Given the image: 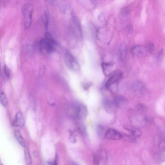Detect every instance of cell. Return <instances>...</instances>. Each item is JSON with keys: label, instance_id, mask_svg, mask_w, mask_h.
<instances>
[{"label": "cell", "instance_id": "obj_1", "mask_svg": "<svg viewBox=\"0 0 165 165\" xmlns=\"http://www.w3.org/2000/svg\"><path fill=\"white\" fill-rule=\"evenodd\" d=\"M68 114L70 117L74 119L82 120L87 117L88 110L84 104L78 103L74 104L69 109Z\"/></svg>", "mask_w": 165, "mask_h": 165}, {"label": "cell", "instance_id": "obj_2", "mask_svg": "<svg viewBox=\"0 0 165 165\" xmlns=\"http://www.w3.org/2000/svg\"><path fill=\"white\" fill-rule=\"evenodd\" d=\"M33 6L31 3L24 5L22 8V14L25 28L28 29L31 25L32 21Z\"/></svg>", "mask_w": 165, "mask_h": 165}, {"label": "cell", "instance_id": "obj_3", "mask_svg": "<svg viewBox=\"0 0 165 165\" xmlns=\"http://www.w3.org/2000/svg\"><path fill=\"white\" fill-rule=\"evenodd\" d=\"M64 60L66 65L69 69L73 71H77L79 68V66L76 60L73 55L66 51L64 53Z\"/></svg>", "mask_w": 165, "mask_h": 165}, {"label": "cell", "instance_id": "obj_4", "mask_svg": "<svg viewBox=\"0 0 165 165\" xmlns=\"http://www.w3.org/2000/svg\"><path fill=\"white\" fill-rule=\"evenodd\" d=\"M55 46V45L49 41L45 38L41 39L39 43L40 51L44 54L52 53L54 51Z\"/></svg>", "mask_w": 165, "mask_h": 165}, {"label": "cell", "instance_id": "obj_5", "mask_svg": "<svg viewBox=\"0 0 165 165\" xmlns=\"http://www.w3.org/2000/svg\"><path fill=\"white\" fill-rule=\"evenodd\" d=\"M72 18L73 25L72 28L75 35L79 39L83 38V32L81 21L78 17L72 14Z\"/></svg>", "mask_w": 165, "mask_h": 165}, {"label": "cell", "instance_id": "obj_6", "mask_svg": "<svg viewBox=\"0 0 165 165\" xmlns=\"http://www.w3.org/2000/svg\"><path fill=\"white\" fill-rule=\"evenodd\" d=\"M108 158V153L106 150H103L98 153L94 155L93 157V161L95 165H99L101 163H106Z\"/></svg>", "mask_w": 165, "mask_h": 165}, {"label": "cell", "instance_id": "obj_7", "mask_svg": "<svg viewBox=\"0 0 165 165\" xmlns=\"http://www.w3.org/2000/svg\"><path fill=\"white\" fill-rule=\"evenodd\" d=\"M122 78L123 74L121 72H119L114 74L107 80L106 84V87L109 89H111L113 87L117 85Z\"/></svg>", "mask_w": 165, "mask_h": 165}, {"label": "cell", "instance_id": "obj_8", "mask_svg": "<svg viewBox=\"0 0 165 165\" xmlns=\"http://www.w3.org/2000/svg\"><path fill=\"white\" fill-rule=\"evenodd\" d=\"M104 138L109 140H117L123 138V136L121 134L116 130L111 129L107 131Z\"/></svg>", "mask_w": 165, "mask_h": 165}, {"label": "cell", "instance_id": "obj_9", "mask_svg": "<svg viewBox=\"0 0 165 165\" xmlns=\"http://www.w3.org/2000/svg\"><path fill=\"white\" fill-rule=\"evenodd\" d=\"M147 51L146 48L140 45L134 46L131 50V53L133 55L138 57H142L146 55Z\"/></svg>", "mask_w": 165, "mask_h": 165}, {"label": "cell", "instance_id": "obj_10", "mask_svg": "<svg viewBox=\"0 0 165 165\" xmlns=\"http://www.w3.org/2000/svg\"><path fill=\"white\" fill-rule=\"evenodd\" d=\"M134 92L139 96H143L146 92V89L144 84L141 81H137L133 84Z\"/></svg>", "mask_w": 165, "mask_h": 165}, {"label": "cell", "instance_id": "obj_11", "mask_svg": "<svg viewBox=\"0 0 165 165\" xmlns=\"http://www.w3.org/2000/svg\"><path fill=\"white\" fill-rule=\"evenodd\" d=\"M103 106L105 111L109 113L113 114L115 112L117 108L113 100L106 99L103 102Z\"/></svg>", "mask_w": 165, "mask_h": 165}, {"label": "cell", "instance_id": "obj_12", "mask_svg": "<svg viewBox=\"0 0 165 165\" xmlns=\"http://www.w3.org/2000/svg\"><path fill=\"white\" fill-rule=\"evenodd\" d=\"M133 121L137 127L144 126L147 122V118L142 114H138L134 116Z\"/></svg>", "mask_w": 165, "mask_h": 165}, {"label": "cell", "instance_id": "obj_13", "mask_svg": "<svg viewBox=\"0 0 165 165\" xmlns=\"http://www.w3.org/2000/svg\"><path fill=\"white\" fill-rule=\"evenodd\" d=\"M25 123V122L22 113L21 111H18L12 123V125L14 127H24Z\"/></svg>", "mask_w": 165, "mask_h": 165}, {"label": "cell", "instance_id": "obj_14", "mask_svg": "<svg viewBox=\"0 0 165 165\" xmlns=\"http://www.w3.org/2000/svg\"><path fill=\"white\" fill-rule=\"evenodd\" d=\"M76 1L84 8L88 10H92L95 8L93 0H76Z\"/></svg>", "mask_w": 165, "mask_h": 165}, {"label": "cell", "instance_id": "obj_15", "mask_svg": "<svg viewBox=\"0 0 165 165\" xmlns=\"http://www.w3.org/2000/svg\"><path fill=\"white\" fill-rule=\"evenodd\" d=\"M124 129L128 131L130 134L136 139L140 137L142 132L138 128L134 127H125Z\"/></svg>", "mask_w": 165, "mask_h": 165}, {"label": "cell", "instance_id": "obj_16", "mask_svg": "<svg viewBox=\"0 0 165 165\" xmlns=\"http://www.w3.org/2000/svg\"><path fill=\"white\" fill-rule=\"evenodd\" d=\"M114 64L111 63L103 62L102 67L103 72L106 76H108L112 73L113 69Z\"/></svg>", "mask_w": 165, "mask_h": 165}, {"label": "cell", "instance_id": "obj_17", "mask_svg": "<svg viewBox=\"0 0 165 165\" xmlns=\"http://www.w3.org/2000/svg\"><path fill=\"white\" fill-rule=\"evenodd\" d=\"M113 101L117 108H122L125 106L127 100L123 97L117 96L114 98Z\"/></svg>", "mask_w": 165, "mask_h": 165}, {"label": "cell", "instance_id": "obj_18", "mask_svg": "<svg viewBox=\"0 0 165 165\" xmlns=\"http://www.w3.org/2000/svg\"><path fill=\"white\" fill-rule=\"evenodd\" d=\"M15 137L20 145L25 147H26V141L23 137L21 133L18 130H15L14 131Z\"/></svg>", "mask_w": 165, "mask_h": 165}, {"label": "cell", "instance_id": "obj_19", "mask_svg": "<svg viewBox=\"0 0 165 165\" xmlns=\"http://www.w3.org/2000/svg\"><path fill=\"white\" fill-rule=\"evenodd\" d=\"M127 47L124 43H122L120 45L119 48L120 57L121 61H124L127 55Z\"/></svg>", "mask_w": 165, "mask_h": 165}, {"label": "cell", "instance_id": "obj_20", "mask_svg": "<svg viewBox=\"0 0 165 165\" xmlns=\"http://www.w3.org/2000/svg\"><path fill=\"white\" fill-rule=\"evenodd\" d=\"M50 16L48 10L45 9L42 13V19L45 28L48 29L49 22Z\"/></svg>", "mask_w": 165, "mask_h": 165}, {"label": "cell", "instance_id": "obj_21", "mask_svg": "<svg viewBox=\"0 0 165 165\" xmlns=\"http://www.w3.org/2000/svg\"><path fill=\"white\" fill-rule=\"evenodd\" d=\"M24 154L25 161L27 165H31L32 163L31 158L29 150L26 147H24Z\"/></svg>", "mask_w": 165, "mask_h": 165}, {"label": "cell", "instance_id": "obj_22", "mask_svg": "<svg viewBox=\"0 0 165 165\" xmlns=\"http://www.w3.org/2000/svg\"><path fill=\"white\" fill-rule=\"evenodd\" d=\"M0 101L2 105L6 107L8 104V100L5 94L3 91H1L0 96Z\"/></svg>", "mask_w": 165, "mask_h": 165}, {"label": "cell", "instance_id": "obj_23", "mask_svg": "<svg viewBox=\"0 0 165 165\" xmlns=\"http://www.w3.org/2000/svg\"><path fill=\"white\" fill-rule=\"evenodd\" d=\"M130 7L129 6L123 8L120 12V16L122 18L127 17L130 12Z\"/></svg>", "mask_w": 165, "mask_h": 165}, {"label": "cell", "instance_id": "obj_24", "mask_svg": "<svg viewBox=\"0 0 165 165\" xmlns=\"http://www.w3.org/2000/svg\"><path fill=\"white\" fill-rule=\"evenodd\" d=\"M77 126L78 130L79 133L83 136L86 134V128L83 124L82 123H78Z\"/></svg>", "mask_w": 165, "mask_h": 165}, {"label": "cell", "instance_id": "obj_25", "mask_svg": "<svg viewBox=\"0 0 165 165\" xmlns=\"http://www.w3.org/2000/svg\"><path fill=\"white\" fill-rule=\"evenodd\" d=\"M104 129V127L100 125H98L97 127V133L100 137L102 138L103 137H104L106 132H104L105 131Z\"/></svg>", "mask_w": 165, "mask_h": 165}, {"label": "cell", "instance_id": "obj_26", "mask_svg": "<svg viewBox=\"0 0 165 165\" xmlns=\"http://www.w3.org/2000/svg\"><path fill=\"white\" fill-rule=\"evenodd\" d=\"M161 150V151L156 155V158L158 160L163 162L165 161V148Z\"/></svg>", "mask_w": 165, "mask_h": 165}, {"label": "cell", "instance_id": "obj_27", "mask_svg": "<svg viewBox=\"0 0 165 165\" xmlns=\"http://www.w3.org/2000/svg\"><path fill=\"white\" fill-rule=\"evenodd\" d=\"M2 71L4 77L7 79H9L11 76V72L8 68L6 65L4 66Z\"/></svg>", "mask_w": 165, "mask_h": 165}, {"label": "cell", "instance_id": "obj_28", "mask_svg": "<svg viewBox=\"0 0 165 165\" xmlns=\"http://www.w3.org/2000/svg\"><path fill=\"white\" fill-rule=\"evenodd\" d=\"M123 135V138L127 141L134 143L136 141V138L134 137L130 134H124Z\"/></svg>", "mask_w": 165, "mask_h": 165}, {"label": "cell", "instance_id": "obj_29", "mask_svg": "<svg viewBox=\"0 0 165 165\" xmlns=\"http://www.w3.org/2000/svg\"><path fill=\"white\" fill-rule=\"evenodd\" d=\"M45 38H46L49 41L55 45L56 46V45L57 43L56 40L54 39L51 33L48 32H46L45 34Z\"/></svg>", "mask_w": 165, "mask_h": 165}, {"label": "cell", "instance_id": "obj_30", "mask_svg": "<svg viewBox=\"0 0 165 165\" xmlns=\"http://www.w3.org/2000/svg\"><path fill=\"white\" fill-rule=\"evenodd\" d=\"M148 52L153 54L154 53L155 47L153 44L152 42L148 43L146 47Z\"/></svg>", "mask_w": 165, "mask_h": 165}, {"label": "cell", "instance_id": "obj_31", "mask_svg": "<svg viewBox=\"0 0 165 165\" xmlns=\"http://www.w3.org/2000/svg\"><path fill=\"white\" fill-rule=\"evenodd\" d=\"M98 19L99 21L104 25H106L107 24L106 20L103 13L100 14L98 16Z\"/></svg>", "mask_w": 165, "mask_h": 165}, {"label": "cell", "instance_id": "obj_32", "mask_svg": "<svg viewBox=\"0 0 165 165\" xmlns=\"http://www.w3.org/2000/svg\"><path fill=\"white\" fill-rule=\"evenodd\" d=\"M69 139L70 142L72 144H74L77 142V139L74 133L71 131H69Z\"/></svg>", "mask_w": 165, "mask_h": 165}, {"label": "cell", "instance_id": "obj_33", "mask_svg": "<svg viewBox=\"0 0 165 165\" xmlns=\"http://www.w3.org/2000/svg\"><path fill=\"white\" fill-rule=\"evenodd\" d=\"M163 49H162L159 52L157 57V61L158 62L161 61L163 55Z\"/></svg>", "mask_w": 165, "mask_h": 165}, {"label": "cell", "instance_id": "obj_34", "mask_svg": "<svg viewBox=\"0 0 165 165\" xmlns=\"http://www.w3.org/2000/svg\"><path fill=\"white\" fill-rule=\"evenodd\" d=\"M58 154H56L55 157L53 162L49 161L48 162L49 164L57 165L58 163Z\"/></svg>", "mask_w": 165, "mask_h": 165}, {"label": "cell", "instance_id": "obj_35", "mask_svg": "<svg viewBox=\"0 0 165 165\" xmlns=\"http://www.w3.org/2000/svg\"><path fill=\"white\" fill-rule=\"evenodd\" d=\"M92 85V84L91 83H87L84 84L83 86L85 89H87Z\"/></svg>", "mask_w": 165, "mask_h": 165}, {"label": "cell", "instance_id": "obj_36", "mask_svg": "<svg viewBox=\"0 0 165 165\" xmlns=\"http://www.w3.org/2000/svg\"><path fill=\"white\" fill-rule=\"evenodd\" d=\"M159 147L161 150L165 148V140H163L160 143Z\"/></svg>", "mask_w": 165, "mask_h": 165}, {"label": "cell", "instance_id": "obj_37", "mask_svg": "<svg viewBox=\"0 0 165 165\" xmlns=\"http://www.w3.org/2000/svg\"><path fill=\"white\" fill-rule=\"evenodd\" d=\"M96 6L101 1V0H93Z\"/></svg>", "mask_w": 165, "mask_h": 165}, {"label": "cell", "instance_id": "obj_38", "mask_svg": "<svg viewBox=\"0 0 165 165\" xmlns=\"http://www.w3.org/2000/svg\"><path fill=\"white\" fill-rule=\"evenodd\" d=\"M33 155L35 157H38V153L36 151H34L33 152Z\"/></svg>", "mask_w": 165, "mask_h": 165}]
</instances>
